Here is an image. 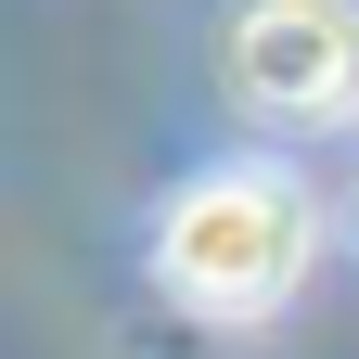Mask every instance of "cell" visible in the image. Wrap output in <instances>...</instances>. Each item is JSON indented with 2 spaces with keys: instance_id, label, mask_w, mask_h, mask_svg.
<instances>
[{
  "instance_id": "6da1fadb",
  "label": "cell",
  "mask_w": 359,
  "mask_h": 359,
  "mask_svg": "<svg viewBox=\"0 0 359 359\" xmlns=\"http://www.w3.org/2000/svg\"><path fill=\"white\" fill-rule=\"evenodd\" d=\"M154 283L205 321H269L308 283V193L283 167H205L154 218Z\"/></svg>"
},
{
  "instance_id": "7a4b0ae2",
  "label": "cell",
  "mask_w": 359,
  "mask_h": 359,
  "mask_svg": "<svg viewBox=\"0 0 359 359\" xmlns=\"http://www.w3.org/2000/svg\"><path fill=\"white\" fill-rule=\"evenodd\" d=\"M231 90L269 128L359 116V0H244L231 13Z\"/></svg>"
}]
</instances>
